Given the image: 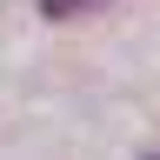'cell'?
<instances>
[{
    "label": "cell",
    "mask_w": 160,
    "mask_h": 160,
    "mask_svg": "<svg viewBox=\"0 0 160 160\" xmlns=\"http://www.w3.org/2000/svg\"><path fill=\"white\" fill-rule=\"evenodd\" d=\"M87 7H100V0H40V13H47V20H67V13H87Z\"/></svg>",
    "instance_id": "6da1fadb"
}]
</instances>
